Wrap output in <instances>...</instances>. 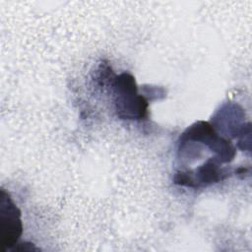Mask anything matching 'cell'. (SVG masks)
Masks as SVG:
<instances>
[{"label":"cell","mask_w":252,"mask_h":252,"mask_svg":"<svg viewBox=\"0 0 252 252\" xmlns=\"http://www.w3.org/2000/svg\"><path fill=\"white\" fill-rule=\"evenodd\" d=\"M116 111L123 119H144L148 113V100L138 94L135 79L128 73H122L114 81Z\"/></svg>","instance_id":"cell-1"},{"label":"cell","mask_w":252,"mask_h":252,"mask_svg":"<svg viewBox=\"0 0 252 252\" xmlns=\"http://www.w3.org/2000/svg\"><path fill=\"white\" fill-rule=\"evenodd\" d=\"M0 221L2 244L5 250L13 249L23 232L21 211L4 189L1 190Z\"/></svg>","instance_id":"cell-2"}]
</instances>
